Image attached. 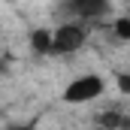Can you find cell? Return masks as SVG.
I'll list each match as a JSON object with an SVG mask.
<instances>
[{
    "label": "cell",
    "mask_w": 130,
    "mask_h": 130,
    "mask_svg": "<svg viewBox=\"0 0 130 130\" xmlns=\"http://www.w3.org/2000/svg\"><path fill=\"white\" fill-rule=\"evenodd\" d=\"M118 91L130 94V73H118Z\"/></svg>",
    "instance_id": "52a82bcc"
},
{
    "label": "cell",
    "mask_w": 130,
    "mask_h": 130,
    "mask_svg": "<svg viewBox=\"0 0 130 130\" xmlns=\"http://www.w3.org/2000/svg\"><path fill=\"white\" fill-rule=\"evenodd\" d=\"M115 36H118V39H130V21L127 18H121V21L115 24Z\"/></svg>",
    "instance_id": "8992f818"
},
{
    "label": "cell",
    "mask_w": 130,
    "mask_h": 130,
    "mask_svg": "<svg viewBox=\"0 0 130 130\" xmlns=\"http://www.w3.org/2000/svg\"><path fill=\"white\" fill-rule=\"evenodd\" d=\"M100 124L109 127V130H130V118L127 115H118V112H106L100 118Z\"/></svg>",
    "instance_id": "5b68a950"
},
{
    "label": "cell",
    "mask_w": 130,
    "mask_h": 130,
    "mask_svg": "<svg viewBox=\"0 0 130 130\" xmlns=\"http://www.w3.org/2000/svg\"><path fill=\"white\" fill-rule=\"evenodd\" d=\"M30 48L36 55H55V30H48V27L30 30Z\"/></svg>",
    "instance_id": "3957f363"
},
{
    "label": "cell",
    "mask_w": 130,
    "mask_h": 130,
    "mask_svg": "<svg viewBox=\"0 0 130 130\" xmlns=\"http://www.w3.org/2000/svg\"><path fill=\"white\" fill-rule=\"evenodd\" d=\"M52 30H55V55H73V52H79L85 45V36H88L82 21H64V24H58Z\"/></svg>",
    "instance_id": "6da1fadb"
},
{
    "label": "cell",
    "mask_w": 130,
    "mask_h": 130,
    "mask_svg": "<svg viewBox=\"0 0 130 130\" xmlns=\"http://www.w3.org/2000/svg\"><path fill=\"white\" fill-rule=\"evenodd\" d=\"M6 130H33V124H15V127H6Z\"/></svg>",
    "instance_id": "ba28073f"
},
{
    "label": "cell",
    "mask_w": 130,
    "mask_h": 130,
    "mask_svg": "<svg viewBox=\"0 0 130 130\" xmlns=\"http://www.w3.org/2000/svg\"><path fill=\"white\" fill-rule=\"evenodd\" d=\"M70 12L82 21V18H100L109 12V3H100V0H91V3H70Z\"/></svg>",
    "instance_id": "277c9868"
},
{
    "label": "cell",
    "mask_w": 130,
    "mask_h": 130,
    "mask_svg": "<svg viewBox=\"0 0 130 130\" xmlns=\"http://www.w3.org/2000/svg\"><path fill=\"white\" fill-rule=\"evenodd\" d=\"M100 94H103V79L94 76V73L73 79L64 88V100L67 103H91V100H97Z\"/></svg>",
    "instance_id": "7a4b0ae2"
}]
</instances>
